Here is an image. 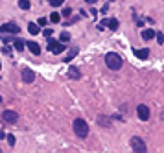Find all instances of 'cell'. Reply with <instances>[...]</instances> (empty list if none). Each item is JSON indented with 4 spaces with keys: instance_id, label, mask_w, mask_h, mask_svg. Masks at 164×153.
<instances>
[{
    "instance_id": "18",
    "label": "cell",
    "mask_w": 164,
    "mask_h": 153,
    "mask_svg": "<svg viewBox=\"0 0 164 153\" xmlns=\"http://www.w3.org/2000/svg\"><path fill=\"white\" fill-rule=\"evenodd\" d=\"M19 7L24 9V11H26V9H30V0H19Z\"/></svg>"
},
{
    "instance_id": "23",
    "label": "cell",
    "mask_w": 164,
    "mask_h": 153,
    "mask_svg": "<svg viewBox=\"0 0 164 153\" xmlns=\"http://www.w3.org/2000/svg\"><path fill=\"white\" fill-rule=\"evenodd\" d=\"M63 2H65V0H50V4H52L54 7H59V6H61Z\"/></svg>"
},
{
    "instance_id": "1",
    "label": "cell",
    "mask_w": 164,
    "mask_h": 153,
    "mask_svg": "<svg viewBox=\"0 0 164 153\" xmlns=\"http://www.w3.org/2000/svg\"><path fill=\"white\" fill-rule=\"evenodd\" d=\"M105 65L111 68V70H120L123 65V59L120 54H116V52H109V54H105Z\"/></svg>"
},
{
    "instance_id": "22",
    "label": "cell",
    "mask_w": 164,
    "mask_h": 153,
    "mask_svg": "<svg viewBox=\"0 0 164 153\" xmlns=\"http://www.w3.org/2000/svg\"><path fill=\"white\" fill-rule=\"evenodd\" d=\"M6 138H7V144H9V146H15V136H13V135H7Z\"/></svg>"
},
{
    "instance_id": "8",
    "label": "cell",
    "mask_w": 164,
    "mask_h": 153,
    "mask_svg": "<svg viewBox=\"0 0 164 153\" xmlns=\"http://www.w3.org/2000/svg\"><path fill=\"white\" fill-rule=\"evenodd\" d=\"M22 81L24 83H33L35 81V72L31 68H24L22 70Z\"/></svg>"
},
{
    "instance_id": "3",
    "label": "cell",
    "mask_w": 164,
    "mask_h": 153,
    "mask_svg": "<svg viewBox=\"0 0 164 153\" xmlns=\"http://www.w3.org/2000/svg\"><path fill=\"white\" fill-rule=\"evenodd\" d=\"M131 150L135 153H147V146L140 136H133L131 138Z\"/></svg>"
},
{
    "instance_id": "10",
    "label": "cell",
    "mask_w": 164,
    "mask_h": 153,
    "mask_svg": "<svg viewBox=\"0 0 164 153\" xmlns=\"http://www.w3.org/2000/svg\"><path fill=\"white\" fill-rule=\"evenodd\" d=\"M133 54H135V57H138V59H147L149 57V50H147V48H138V50L135 48Z\"/></svg>"
},
{
    "instance_id": "12",
    "label": "cell",
    "mask_w": 164,
    "mask_h": 153,
    "mask_svg": "<svg viewBox=\"0 0 164 153\" xmlns=\"http://www.w3.org/2000/svg\"><path fill=\"white\" fill-rule=\"evenodd\" d=\"M142 39L144 41H151V39L155 37V30H142Z\"/></svg>"
},
{
    "instance_id": "14",
    "label": "cell",
    "mask_w": 164,
    "mask_h": 153,
    "mask_svg": "<svg viewBox=\"0 0 164 153\" xmlns=\"http://www.w3.org/2000/svg\"><path fill=\"white\" fill-rule=\"evenodd\" d=\"M68 77H72V79H80L81 74H80V70H78L76 67H70V68H68Z\"/></svg>"
},
{
    "instance_id": "29",
    "label": "cell",
    "mask_w": 164,
    "mask_h": 153,
    "mask_svg": "<svg viewBox=\"0 0 164 153\" xmlns=\"http://www.w3.org/2000/svg\"><path fill=\"white\" fill-rule=\"evenodd\" d=\"M4 138H6V133H4V131H0V140H4Z\"/></svg>"
},
{
    "instance_id": "4",
    "label": "cell",
    "mask_w": 164,
    "mask_h": 153,
    "mask_svg": "<svg viewBox=\"0 0 164 153\" xmlns=\"http://www.w3.org/2000/svg\"><path fill=\"white\" fill-rule=\"evenodd\" d=\"M19 32H21L19 24H13V22H7V24H2V26H0V35H6V33L17 35Z\"/></svg>"
},
{
    "instance_id": "27",
    "label": "cell",
    "mask_w": 164,
    "mask_h": 153,
    "mask_svg": "<svg viewBox=\"0 0 164 153\" xmlns=\"http://www.w3.org/2000/svg\"><path fill=\"white\" fill-rule=\"evenodd\" d=\"M105 22H107V20H103V22H100V24H98V30H103V28H105Z\"/></svg>"
},
{
    "instance_id": "9",
    "label": "cell",
    "mask_w": 164,
    "mask_h": 153,
    "mask_svg": "<svg viewBox=\"0 0 164 153\" xmlns=\"http://www.w3.org/2000/svg\"><path fill=\"white\" fill-rule=\"evenodd\" d=\"M26 46H28V50H30L33 56H39V54H41V46H39V42L30 41V42H26Z\"/></svg>"
},
{
    "instance_id": "19",
    "label": "cell",
    "mask_w": 164,
    "mask_h": 153,
    "mask_svg": "<svg viewBox=\"0 0 164 153\" xmlns=\"http://www.w3.org/2000/svg\"><path fill=\"white\" fill-rule=\"evenodd\" d=\"M50 20H52L54 24H57V22L61 20V17H59V13H55V11H54V13H50Z\"/></svg>"
},
{
    "instance_id": "15",
    "label": "cell",
    "mask_w": 164,
    "mask_h": 153,
    "mask_svg": "<svg viewBox=\"0 0 164 153\" xmlns=\"http://www.w3.org/2000/svg\"><path fill=\"white\" fill-rule=\"evenodd\" d=\"M98 124L102 126V127H111V120H107L103 115H100L98 116Z\"/></svg>"
},
{
    "instance_id": "13",
    "label": "cell",
    "mask_w": 164,
    "mask_h": 153,
    "mask_svg": "<svg viewBox=\"0 0 164 153\" xmlns=\"http://www.w3.org/2000/svg\"><path fill=\"white\" fill-rule=\"evenodd\" d=\"M28 32H30L31 35H37V33H41V28H39L35 22H30V24H28Z\"/></svg>"
},
{
    "instance_id": "25",
    "label": "cell",
    "mask_w": 164,
    "mask_h": 153,
    "mask_svg": "<svg viewBox=\"0 0 164 153\" xmlns=\"http://www.w3.org/2000/svg\"><path fill=\"white\" fill-rule=\"evenodd\" d=\"M70 13H72V9H70V7H65V9H63V17H68Z\"/></svg>"
},
{
    "instance_id": "11",
    "label": "cell",
    "mask_w": 164,
    "mask_h": 153,
    "mask_svg": "<svg viewBox=\"0 0 164 153\" xmlns=\"http://www.w3.org/2000/svg\"><path fill=\"white\" fill-rule=\"evenodd\" d=\"M11 41H13V46H15V50L17 52H21V50H24V46H26V41H22V39H19V37H11Z\"/></svg>"
},
{
    "instance_id": "7",
    "label": "cell",
    "mask_w": 164,
    "mask_h": 153,
    "mask_svg": "<svg viewBox=\"0 0 164 153\" xmlns=\"http://www.w3.org/2000/svg\"><path fill=\"white\" fill-rule=\"evenodd\" d=\"M137 115H138V118H140L142 122H147V120H149V107L144 105V103L137 105Z\"/></svg>"
},
{
    "instance_id": "2",
    "label": "cell",
    "mask_w": 164,
    "mask_h": 153,
    "mask_svg": "<svg viewBox=\"0 0 164 153\" xmlns=\"http://www.w3.org/2000/svg\"><path fill=\"white\" fill-rule=\"evenodd\" d=\"M72 129H74V133L78 135L80 138H85V136L89 135V124H87L83 118H76L74 124H72Z\"/></svg>"
},
{
    "instance_id": "24",
    "label": "cell",
    "mask_w": 164,
    "mask_h": 153,
    "mask_svg": "<svg viewBox=\"0 0 164 153\" xmlns=\"http://www.w3.org/2000/svg\"><path fill=\"white\" fill-rule=\"evenodd\" d=\"M52 33H54V32H52V30H48V28H46V30H42V35H44V37H52Z\"/></svg>"
},
{
    "instance_id": "26",
    "label": "cell",
    "mask_w": 164,
    "mask_h": 153,
    "mask_svg": "<svg viewBox=\"0 0 164 153\" xmlns=\"http://www.w3.org/2000/svg\"><path fill=\"white\" fill-rule=\"evenodd\" d=\"M44 24H46V17H41L39 22H37V26H44Z\"/></svg>"
},
{
    "instance_id": "21",
    "label": "cell",
    "mask_w": 164,
    "mask_h": 153,
    "mask_svg": "<svg viewBox=\"0 0 164 153\" xmlns=\"http://www.w3.org/2000/svg\"><path fill=\"white\" fill-rule=\"evenodd\" d=\"M155 37H157V42H159V44H164V35L161 33V32H159V33H155Z\"/></svg>"
},
{
    "instance_id": "16",
    "label": "cell",
    "mask_w": 164,
    "mask_h": 153,
    "mask_svg": "<svg viewBox=\"0 0 164 153\" xmlns=\"http://www.w3.org/2000/svg\"><path fill=\"white\" fill-rule=\"evenodd\" d=\"M105 26L109 28V30H118V20L116 19H109L105 22Z\"/></svg>"
},
{
    "instance_id": "20",
    "label": "cell",
    "mask_w": 164,
    "mask_h": 153,
    "mask_svg": "<svg viewBox=\"0 0 164 153\" xmlns=\"http://www.w3.org/2000/svg\"><path fill=\"white\" fill-rule=\"evenodd\" d=\"M59 41H63V42L70 41V33H68V32H63V33H61V37H59Z\"/></svg>"
},
{
    "instance_id": "17",
    "label": "cell",
    "mask_w": 164,
    "mask_h": 153,
    "mask_svg": "<svg viewBox=\"0 0 164 153\" xmlns=\"http://www.w3.org/2000/svg\"><path fill=\"white\" fill-rule=\"evenodd\" d=\"M74 56H78V48H72V50L68 52V56L63 59V61H66V63H68V61H72V59H74Z\"/></svg>"
},
{
    "instance_id": "28",
    "label": "cell",
    "mask_w": 164,
    "mask_h": 153,
    "mask_svg": "<svg viewBox=\"0 0 164 153\" xmlns=\"http://www.w3.org/2000/svg\"><path fill=\"white\" fill-rule=\"evenodd\" d=\"M85 2H87V4H90V6H94V4H96L98 0H85Z\"/></svg>"
},
{
    "instance_id": "5",
    "label": "cell",
    "mask_w": 164,
    "mask_h": 153,
    "mask_svg": "<svg viewBox=\"0 0 164 153\" xmlns=\"http://www.w3.org/2000/svg\"><path fill=\"white\" fill-rule=\"evenodd\" d=\"M46 48L52 52V54H61L65 50V44H61V41H54V39H48V44Z\"/></svg>"
},
{
    "instance_id": "6",
    "label": "cell",
    "mask_w": 164,
    "mask_h": 153,
    "mask_svg": "<svg viewBox=\"0 0 164 153\" xmlns=\"http://www.w3.org/2000/svg\"><path fill=\"white\" fill-rule=\"evenodd\" d=\"M2 120H4L6 124H17V122H19V115H17L15 111H9V109H7V111L2 113Z\"/></svg>"
}]
</instances>
